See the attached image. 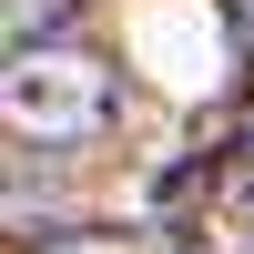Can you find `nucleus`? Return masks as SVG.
<instances>
[{"label": "nucleus", "instance_id": "obj_3", "mask_svg": "<svg viewBox=\"0 0 254 254\" xmlns=\"http://www.w3.org/2000/svg\"><path fill=\"white\" fill-rule=\"evenodd\" d=\"M234 20H244V31H254V0H234Z\"/></svg>", "mask_w": 254, "mask_h": 254}, {"label": "nucleus", "instance_id": "obj_2", "mask_svg": "<svg viewBox=\"0 0 254 254\" xmlns=\"http://www.w3.org/2000/svg\"><path fill=\"white\" fill-rule=\"evenodd\" d=\"M142 51H153V61H173V81H183V92H193V81H214V41H193V51H183V10H153V20H142Z\"/></svg>", "mask_w": 254, "mask_h": 254}, {"label": "nucleus", "instance_id": "obj_1", "mask_svg": "<svg viewBox=\"0 0 254 254\" xmlns=\"http://www.w3.org/2000/svg\"><path fill=\"white\" fill-rule=\"evenodd\" d=\"M92 112H102V81L81 61H61V51H20L10 61V122L20 132H81Z\"/></svg>", "mask_w": 254, "mask_h": 254}]
</instances>
